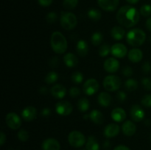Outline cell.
Returning a JSON list of instances; mask_svg holds the SVG:
<instances>
[{"instance_id":"cell-1","label":"cell","mask_w":151,"mask_h":150,"mask_svg":"<svg viewBox=\"0 0 151 150\" xmlns=\"http://www.w3.org/2000/svg\"><path fill=\"white\" fill-rule=\"evenodd\" d=\"M140 19V13L135 7L125 5L121 7L116 13V20L120 25L126 28L137 24Z\"/></svg>"},{"instance_id":"cell-2","label":"cell","mask_w":151,"mask_h":150,"mask_svg":"<svg viewBox=\"0 0 151 150\" xmlns=\"http://www.w3.org/2000/svg\"><path fill=\"white\" fill-rule=\"evenodd\" d=\"M50 44L53 51L57 54H63L67 49V41L64 35L58 31L52 32L50 38Z\"/></svg>"},{"instance_id":"cell-3","label":"cell","mask_w":151,"mask_h":150,"mask_svg":"<svg viewBox=\"0 0 151 150\" xmlns=\"http://www.w3.org/2000/svg\"><path fill=\"white\" fill-rule=\"evenodd\" d=\"M127 42L131 46H140L146 40V34L140 29H133L128 32Z\"/></svg>"},{"instance_id":"cell-4","label":"cell","mask_w":151,"mask_h":150,"mask_svg":"<svg viewBox=\"0 0 151 150\" xmlns=\"http://www.w3.org/2000/svg\"><path fill=\"white\" fill-rule=\"evenodd\" d=\"M60 21L62 27L66 30L73 29L78 24L76 16L71 12H63Z\"/></svg>"},{"instance_id":"cell-5","label":"cell","mask_w":151,"mask_h":150,"mask_svg":"<svg viewBox=\"0 0 151 150\" xmlns=\"http://www.w3.org/2000/svg\"><path fill=\"white\" fill-rule=\"evenodd\" d=\"M121 79L119 76L115 75H109L106 76L103 80V86L107 91H116L120 88Z\"/></svg>"},{"instance_id":"cell-6","label":"cell","mask_w":151,"mask_h":150,"mask_svg":"<svg viewBox=\"0 0 151 150\" xmlns=\"http://www.w3.org/2000/svg\"><path fill=\"white\" fill-rule=\"evenodd\" d=\"M68 141L72 146L78 148L84 145L86 143V138L82 132L74 130L69 134Z\"/></svg>"},{"instance_id":"cell-7","label":"cell","mask_w":151,"mask_h":150,"mask_svg":"<svg viewBox=\"0 0 151 150\" xmlns=\"http://www.w3.org/2000/svg\"><path fill=\"white\" fill-rule=\"evenodd\" d=\"M83 92L86 95H94L99 90V82H97V79H93V78L87 79L85 83L83 84Z\"/></svg>"},{"instance_id":"cell-8","label":"cell","mask_w":151,"mask_h":150,"mask_svg":"<svg viewBox=\"0 0 151 150\" xmlns=\"http://www.w3.org/2000/svg\"><path fill=\"white\" fill-rule=\"evenodd\" d=\"M55 110L60 116H66L71 114L73 110L72 104L68 101H60L56 104Z\"/></svg>"},{"instance_id":"cell-9","label":"cell","mask_w":151,"mask_h":150,"mask_svg":"<svg viewBox=\"0 0 151 150\" xmlns=\"http://www.w3.org/2000/svg\"><path fill=\"white\" fill-rule=\"evenodd\" d=\"M6 124L12 129H18L22 125V120L16 113H10L6 116Z\"/></svg>"},{"instance_id":"cell-10","label":"cell","mask_w":151,"mask_h":150,"mask_svg":"<svg viewBox=\"0 0 151 150\" xmlns=\"http://www.w3.org/2000/svg\"><path fill=\"white\" fill-rule=\"evenodd\" d=\"M111 53L114 57L122 58L128 53V49L124 44L118 43V44H115L112 46L111 48Z\"/></svg>"},{"instance_id":"cell-11","label":"cell","mask_w":151,"mask_h":150,"mask_svg":"<svg viewBox=\"0 0 151 150\" xmlns=\"http://www.w3.org/2000/svg\"><path fill=\"white\" fill-rule=\"evenodd\" d=\"M97 2L103 10L111 12L117 8L119 0H97Z\"/></svg>"},{"instance_id":"cell-12","label":"cell","mask_w":151,"mask_h":150,"mask_svg":"<svg viewBox=\"0 0 151 150\" xmlns=\"http://www.w3.org/2000/svg\"><path fill=\"white\" fill-rule=\"evenodd\" d=\"M131 119L135 122H140L144 119L145 113L144 110L139 104H134L131 108Z\"/></svg>"},{"instance_id":"cell-13","label":"cell","mask_w":151,"mask_h":150,"mask_svg":"<svg viewBox=\"0 0 151 150\" xmlns=\"http://www.w3.org/2000/svg\"><path fill=\"white\" fill-rule=\"evenodd\" d=\"M104 69L109 73H114L119 68V62L115 57H109L104 62Z\"/></svg>"},{"instance_id":"cell-14","label":"cell","mask_w":151,"mask_h":150,"mask_svg":"<svg viewBox=\"0 0 151 150\" xmlns=\"http://www.w3.org/2000/svg\"><path fill=\"white\" fill-rule=\"evenodd\" d=\"M37 110L35 107L33 106H27L23 109L22 112V116L24 120L26 121H31L34 120L36 117Z\"/></svg>"},{"instance_id":"cell-15","label":"cell","mask_w":151,"mask_h":150,"mask_svg":"<svg viewBox=\"0 0 151 150\" xmlns=\"http://www.w3.org/2000/svg\"><path fill=\"white\" fill-rule=\"evenodd\" d=\"M119 131H120V127L117 124H109L105 127L104 135L107 138H114L119 133Z\"/></svg>"},{"instance_id":"cell-16","label":"cell","mask_w":151,"mask_h":150,"mask_svg":"<svg viewBox=\"0 0 151 150\" xmlns=\"http://www.w3.org/2000/svg\"><path fill=\"white\" fill-rule=\"evenodd\" d=\"M43 150H60V143L55 138H47L42 143Z\"/></svg>"},{"instance_id":"cell-17","label":"cell","mask_w":151,"mask_h":150,"mask_svg":"<svg viewBox=\"0 0 151 150\" xmlns=\"http://www.w3.org/2000/svg\"><path fill=\"white\" fill-rule=\"evenodd\" d=\"M52 95L56 99H63L66 94V89L63 85L60 84H56L52 87L50 90Z\"/></svg>"},{"instance_id":"cell-18","label":"cell","mask_w":151,"mask_h":150,"mask_svg":"<svg viewBox=\"0 0 151 150\" xmlns=\"http://www.w3.org/2000/svg\"><path fill=\"white\" fill-rule=\"evenodd\" d=\"M122 130L127 136H132L137 131V126L134 122L131 121H126L122 124Z\"/></svg>"},{"instance_id":"cell-19","label":"cell","mask_w":151,"mask_h":150,"mask_svg":"<svg viewBox=\"0 0 151 150\" xmlns=\"http://www.w3.org/2000/svg\"><path fill=\"white\" fill-rule=\"evenodd\" d=\"M111 119L116 122H122L126 119V113L125 110L121 107H116L111 112Z\"/></svg>"},{"instance_id":"cell-20","label":"cell","mask_w":151,"mask_h":150,"mask_svg":"<svg viewBox=\"0 0 151 150\" xmlns=\"http://www.w3.org/2000/svg\"><path fill=\"white\" fill-rule=\"evenodd\" d=\"M143 57L142 51L139 49H132L128 52V59L132 63H139L142 60Z\"/></svg>"},{"instance_id":"cell-21","label":"cell","mask_w":151,"mask_h":150,"mask_svg":"<svg viewBox=\"0 0 151 150\" xmlns=\"http://www.w3.org/2000/svg\"><path fill=\"white\" fill-rule=\"evenodd\" d=\"M76 51L79 56L82 57H86L88 51V46L86 41H85L84 40H80L77 44Z\"/></svg>"},{"instance_id":"cell-22","label":"cell","mask_w":151,"mask_h":150,"mask_svg":"<svg viewBox=\"0 0 151 150\" xmlns=\"http://www.w3.org/2000/svg\"><path fill=\"white\" fill-rule=\"evenodd\" d=\"M111 96L109 93L106 92H101L98 95L97 97V101L100 105L102 107H109L110 106L111 103Z\"/></svg>"},{"instance_id":"cell-23","label":"cell","mask_w":151,"mask_h":150,"mask_svg":"<svg viewBox=\"0 0 151 150\" xmlns=\"http://www.w3.org/2000/svg\"><path fill=\"white\" fill-rule=\"evenodd\" d=\"M89 119L96 124H102L104 122V116L99 110H93L90 113Z\"/></svg>"},{"instance_id":"cell-24","label":"cell","mask_w":151,"mask_h":150,"mask_svg":"<svg viewBox=\"0 0 151 150\" xmlns=\"http://www.w3.org/2000/svg\"><path fill=\"white\" fill-rule=\"evenodd\" d=\"M63 61L68 67L73 68L78 65V59L73 53H67L63 57Z\"/></svg>"},{"instance_id":"cell-25","label":"cell","mask_w":151,"mask_h":150,"mask_svg":"<svg viewBox=\"0 0 151 150\" xmlns=\"http://www.w3.org/2000/svg\"><path fill=\"white\" fill-rule=\"evenodd\" d=\"M125 31L122 26H115L112 28L111 31V35L112 38L116 41L122 40L125 36Z\"/></svg>"},{"instance_id":"cell-26","label":"cell","mask_w":151,"mask_h":150,"mask_svg":"<svg viewBox=\"0 0 151 150\" xmlns=\"http://www.w3.org/2000/svg\"><path fill=\"white\" fill-rule=\"evenodd\" d=\"M86 147L87 150H99L100 146H99L97 138L92 135L88 137L86 144Z\"/></svg>"},{"instance_id":"cell-27","label":"cell","mask_w":151,"mask_h":150,"mask_svg":"<svg viewBox=\"0 0 151 150\" xmlns=\"http://www.w3.org/2000/svg\"><path fill=\"white\" fill-rule=\"evenodd\" d=\"M78 107L82 113L86 112L89 109V101L85 97L80 99L78 101Z\"/></svg>"},{"instance_id":"cell-28","label":"cell","mask_w":151,"mask_h":150,"mask_svg":"<svg viewBox=\"0 0 151 150\" xmlns=\"http://www.w3.org/2000/svg\"><path fill=\"white\" fill-rule=\"evenodd\" d=\"M139 83L136 79H128L125 81V89L128 91H134L138 88Z\"/></svg>"},{"instance_id":"cell-29","label":"cell","mask_w":151,"mask_h":150,"mask_svg":"<svg viewBox=\"0 0 151 150\" xmlns=\"http://www.w3.org/2000/svg\"><path fill=\"white\" fill-rule=\"evenodd\" d=\"M103 35L100 32H95L93 33L92 35H91V43H92L93 45L96 46L100 45V44L103 42Z\"/></svg>"},{"instance_id":"cell-30","label":"cell","mask_w":151,"mask_h":150,"mask_svg":"<svg viewBox=\"0 0 151 150\" xmlns=\"http://www.w3.org/2000/svg\"><path fill=\"white\" fill-rule=\"evenodd\" d=\"M101 12L99 10L95 8H91L88 11V16L89 19H91V20L93 21H99L100 19H101Z\"/></svg>"},{"instance_id":"cell-31","label":"cell","mask_w":151,"mask_h":150,"mask_svg":"<svg viewBox=\"0 0 151 150\" xmlns=\"http://www.w3.org/2000/svg\"><path fill=\"white\" fill-rule=\"evenodd\" d=\"M58 79V74L55 71H50L46 75L45 82L47 84H52Z\"/></svg>"},{"instance_id":"cell-32","label":"cell","mask_w":151,"mask_h":150,"mask_svg":"<svg viewBox=\"0 0 151 150\" xmlns=\"http://www.w3.org/2000/svg\"><path fill=\"white\" fill-rule=\"evenodd\" d=\"M71 79H72V81L74 83L80 84L83 80V74L81 72L75 71L72 74Z\"/></svg>"},{"instance_id":"cell-33","label":"cell","mask_w":151,"mask_h":150,"mask_svg":"<svg viewBox=\"0 0 151 150\" xmlns=\"http://www.w3.org/2000/svg\"><path fill=\"white\" fill-rule=\"evenodd\" d=\"M78 0H63V5L67 10H72L77 7Z\"/></svg>"},{"instance_id":"cell-34","label":"cell","mask_w":151,"mask_h":150,"mask_svg":"<svg viewBox=\"0 0 151 150\" xmlns=\"http://www.w3.org/2000/svg\"><path fill=\"white\" fill-rule=\"evenodd\" d=\"M111 47H110L109 44H103V45H102L100 48L99 49V55L103 57L107 56L111 52Z\"/></svg>"},{"instance_id":"cell-35","label":"cell","mask_w":151,"mask_h":150,"mask_svg":"<svg viewBox=\"0 0 151 150\" xmlns=\"http://www.w3.org/2000/svg\"><path fill=\"white\" fill-rule=\"evenodd\" d=\"M140 14L144 17H148L151 15V5L144 4L140 7Z\"/></svg>"},{"instance_id":"cell-36","label":"cell","mask_w":151,"mask_h":150,"mask_svg":"<svg viewBox=\"0 0 151 150\" xmlns=\"http://www.w3.org/2000/svg\"><path fill=\"white\" fill-rule=\"evenodd\" d=\"M18 138L21 141H23V142H25V141H27L29 139V133L27 130L25 129H21V130L19 131L18 132Z\"/></svg>"},{"instance_id":"cell-37","label":"cell","mask_w":151,"mask_h":150,"mask_svg":"<svg viewBox=\"0 0 151 150\" xmlns=\"http://www.w3.org/2000/svg\"><path fill=\"white\" fill-rule=\"evenodd\" d=\"M142 104L145 107H151V94H147L142 99Z\"/></svg>"},{"instance_id":"cell-38","label":"cell","mask_w":151,"mask_h":150,"mask_svg":"<svg viewBox=\"0 0 151 150\" xmlns=\"http://www.w3.org/2000/svg\"><path fill=\"white\" fill-rule=\"evenodd\" d=\"M58 19V16L55 12H50L46 16V20L49 24H53Z\"/></svg>"},{"instance_id":"cell-39","label":"cell","mask_w":151,"mask_h":150,"mask_svg":"<svg viewBox=\"0 0 151 150\" xmlns=\"http://www.w3.org/2000/svg\"><path fill=\"white\" fill-rule=\"evenodd\" d=\"M143 87L147 91H151V79L148 77H144L142 79Z\"/></svg>"},{"instance_id":"cell-40","label":"cell","mask_w":151,"mask_h":150,"mask_svg":"<svg viewBox=\"0 0 151 150\" xmlns=\"http://www.w3.org/2000/svg\"><path fill=\"white\" fill-rule=\"evenodd\" d=\"M81 94V90L78 87H72L69 89V96L73 98L78 96Z\"/></svg>"},{"instance_id":"cell-41","label":"cell","mask_w":151,"mask_h":150,"mask_svg":"<svg viewBox=\"0 0 151 150\" xmlns=\"http://www.w3.org/2000/svg\"><path fill=\"white\" fill-rule=\"evenodd\" d=\"M59 63H60V60L58 57H53L49 61V65L50 66V67L52 68H56L58 66Z\"/></svg>"},{"instance_id":"cell-42","label":"cell","mask_w":151,"mask_h":150,"mask_svg":"<svg viewBox=\"0 0 151 150\" xmlns=\"http://www.w3.org/2000/svg\"><path fill=\"white\" fill-rule=\"evenodd\" d=\"M122 74L125 76H127V77H129V76H131L133 75V69L132 68L130 67V66H126V67L122 69Z\"/></svg>"},{"instance_id":"cell-43","label":"cell","mask_w":151,"mask_h":150,"mask_svg":"<svg viewBox=\"0 0 151 150\" xmlns=\"http://www.w3.org/2000/svg\"><path fill=\"white\" fill-rule=\"evenodd\" d=\"M116 98L120 102H123V101H126L127 94L123 91H118L116 94Z\"/></svg>"},{"instance_id":"cell-44","label":"cell","mask_w":151,"mask_h":150,"mask_svg":"<svg viewBox=\"0 0 151 150\" xmlns=\"http://www.w3.org/2000/svg\"><path fill=\"white\" fill-rule=\"evenodd\" d=\"M142 69L144 73L147 74L151 70V65L149 62H145V63H143L142 66Z\"/></svg>"},{"instance_id":"cell-45","label":"cell","mask_w":151,"mask_h":150,"mask_svg":"<svg viewBox=\"0 0 151 150\" xmlns=\"http://www.w3.org/2000/svg\"><path fill=\"white\" fill-rule=\"evenodd\" d=\"M38 1L40 5L43 6V7H48V6L51 5L53 0H38Z\"/></svg>"},{"instance_id":"cell-46","label":"cell","mask_w":151,"mask_h":150,"mask_svg":"<svg viewBox=\"0 0 151 150\" xmlns=\"http://www.w3.org/2000/svg\"><path fill=\"white\" fill-rule=\"evenodd\" d=\"M50 114H51V110L50 108H48V107H45L41 111V115L44 117H49L50 116Z\"/></svg>"},{"instance_id":"cell-47","label":"cell","mask_w":151,"mask_h":150,"mask_svg":"<svg viewBox=\"0 0 151 150\" xmlns=\"http://www.w3.org/2000/svg\"><path fill=\"white\" fill-rule=\"evenodd\" d=\"M6 141V135L3 132H0V145L2 146Z\"/></svg>"},{"instance_id":"cell-48","label":"cell","mask_w":151,"mask_h":150,"mask_svg":"<svg viewBox=\"0 0 151 150\" xmlns=\"http://www.w3.org/2000/svg\"><path fill=\"white\" fill-rule=\"evenodd\" d=\"M114 150H131L128 146L124 145H119L117 146H116Z\"/></svg>"},{"instance_id":"cell-49","label":"cell","mask_w":151,"mask_h":150,"mask_svg":"<svg viewBox=\"0 0 151 150\" xmlns=\"http://www.w3.org/2000/svg\"><path fill=\"white\" fill-rule=\"evenodd\" d=\"M47 92H48V88H47V87L42 86L39 88V93L41 94L44 95V94H47Z\"/></svg>"},{"instance_id":"cell-50","label":"cell","mask_w":151,"mask_h":150,"mask_svg":"<svg viewBox=\"0 0 151 150\" xmlns=\"http://www.w3.org/2000/svg\"><path fill=\"white\" fill-rule=\"evenodd\" d=\"M146 27L149 31L151 32V17L148 18L147 20L146 21Z\"/></svg>"},{"instance_id":"cell-51","label":"cell","mask_w":151,"mask_h":150,"mask_svg":"<svg viewBox=\"0 0 151 150\" xmlns=\"http://www.w3.org/2000/svg\"><path fill=\"white\" fill-rule=\"evenodd\" d=\"M126 1H128V3H130V4H137L139 0H126Z\"/></svg>"},{"instance_id":"cell-52","label":"cell","mask_w":151,"mask_h":150,"mask_svg":"<svg viewBox=\"0 0 151 150\" xmlns=\"http://www.w3.org/2000/svg\"><path fill=\"white\" fill-rule=\"evenodd\" d=\"M109 146H110V143H109V141H106V142L104 143V147L105 148L108 149Z\"/></svg>"},{"instance_id":"cell-53","label":"cell","mask_w":151,"mask_h":150,"mask_svg":"<svg viewBox=\"0 0 151 150\" xmlns=\"http://www.w3.org/2000/svg\"><path fill=\"white\" fill-rule=\"evenodd\" d=\"M84 119H89V115H85V116H84Z\"/></svg>"},{"instance_id":"cell-54","label":"cell","mask_w":151,"mask_h":150,"mask_svg":"<svg viewBox=\"0 0 151 150\" xmlns=\"http://www.w3.org/2000/svg\"><path fill=\"white\" fill-rule=\"evenodd\" d=\"M145 124L146 125H150V121H149V120H146L145 121Z\"/></svg>"},{"instance_id":"cell-55","label":"cell","mask_w":151,"mask_h":150,"mask_svg":"<svg viewBox=\"0 0 151 150\" xmlns=\"http://www.w3.org/2000/svg\"><path fill=\"white\" fill-rule=\"evenodd\" d=\"M150 140H151V135H150Z\"/></svg>"},{"instance_id":"cell-56","label":"cell","mask_w":151,"mask_h":150,"mask_svg":"<svg viewBox=\"0 0 151 150\" xmlns=\"http://www.w3.org/2000/svg\"><path fill=\"white\" fill-rule=\"evenodd\" d=\"M82 150H85V149H82ZM87 150V149H86Z\"/></svg>"}]
</instances>
